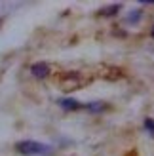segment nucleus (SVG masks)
Instances as JSON below:
<instances>
[{"instance_id": "nucleus-6", "label": "nucleus", "mask_w": 154, "mask_h": 156, "mask_svg": "<svg viewBox=\"0 0 154 156\" xmlns=\"http://www.w3.org/2000/svg\"><path fill=\"white\" fill-rule=\"evenodd\" d=\"M86 108H88V111H91V112H101V111H105V108H107V105L101 103V101H97V103L86 105Z\"/></svg>"}, {"instance_id": "nucleus-5", "label": "nucleus", "mask_w": 154, "mask_h": 156, "mask_svg": "<svg viewBox=\"0 0 154 156\" xmlns=\"http://www.w3.org/2000/svg\"><path fill=\"white\" fill-rule=\"evenodd\" d=\"M122 4H112V6H107V8H101L99 10V17H112V15H116L120 12Z\"/></svg>"}, {"instance_id": "nucleus-2", "label": "nucleus", "mask_w": 154, "mask_h": 156, "mask_svg": "<svg viewBox=\"0 0 154 156\" xmlns=\"http://www.w3.org/2000/svg\"><path fill=\"white\" fill-rule=\"evenodd\" d=\"M84 86V78L78 73H65L61 76V88L65 91H71V90H78Z\"/></svg>"}, {"instance_id": "nucleus-8", "label": "nucleus", "mask_w": 154, "mask_h": 156, "mask_svg": "<svg viewBox=\"0 0 154 156\" xmlns=\"http://www.w3.org/2000/svg\"><path fill=\"white\" fill-rule=\"evenodd\" d=\"M141 15H143L141 10H135L133 13H129V15H128V21H129V23H137V21L141 19Z\"/></svg>"}, {"instance_id": "nucleus-7", "label": "nucleus", "mask_w": 154, "mask_h": 156, "mask_svg": "<svg viewBox=\"0 0 154 156\" xmlns=\"http://www.w3.org/2000/svg\"><path fill=\"white\" fill-rule=\"evenodd\" d=\"M145 128H147V131L154 137V120L150 118V116H147V118H145Z\"/></svg>"}, {"instance_id": "nucleus-1", "label": "nucleus", "mask_w": 154, "mask_h": 156, "mask_svg": "<svg viewBox=\"0 0 154 156\" xmlns=\"http://www.w3.org/2000/svg\"><path fill=\"white\" fill-rule=\"evenodd\" d=\"M15 151L23 156H44V154L51 152V147L38 143V141H33V139H25V141L15 143Z\"/></svg>"}, {"instance_id": "nucleus-10", "label": "nucleus", "mask_w": 154, "mask_h": 156, "mask_svg": "<svg viewBox=\"0 0 154 156\" xmlns=\"http://www.w3.org/2000/svg\"><path fill=\"white\" fill-rule=\"evenodd\" d=\"M0 23H2V19H0Z\"/></svg>"}, {"instance_id": "nucleus-3", "label": "nucleus", "mask_w": 154, "mask_h": 156, "mask_svg": "<svg viewBox=\"0 0 154 156\" xmlns=\"http://www.w3.org/2000/svg\"><path fill=\"white\" fill-rule=\"evenodd\" d=\"M30 74H33L34 78H40V80H44V78H48L51 74V69L48 63H44V61H38V63H34L33 67H30Z\"/></svg>"}, {"instance_id": "nucleus-4", "label": "nucleus", "mask_w": 154, "mask_h": 156, "mask_svg": "<svg viewBox=\"0 0 154 156\" xmlns=\"http://www.w3.org/2000/svg\"><path fill=\"white\" fill-rule=\"evenodd\" d=\"M57 105L63 108V111H78V108L84 107L82 103H78V101L72 99V97H63V99H59V101H57Z\"/></svg>"}, {"instance_id": "nucleus-9", "label": "nucleus", "mask_w": 154, "mask_h": 156, "mask_svg": "<svg viewBox=\"0 0 154 156\" xmlns=\"http://www.w3.org/2000/svg\"><path fill=\"white\" fill-rule=\"evenodd\" d=\"M150 34H152V38H154V27H152V30H150Z\"/></svg>"}]
</instances>
